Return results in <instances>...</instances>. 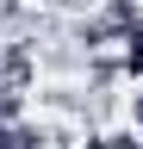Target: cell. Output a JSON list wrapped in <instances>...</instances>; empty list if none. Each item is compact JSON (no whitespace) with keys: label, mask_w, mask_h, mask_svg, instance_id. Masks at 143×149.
Masks as SVG:
<instances>
[{"label":"cell","mask_w":143,"mask_h":149,"mask_svg":"<svg viewBox=\"0 0 143 149\" xmlns=\"http://www.w3.org/2000/svg\"><path fill=\"white\" fill-rule=\"evenodd\" d=\"M131 124H137V130H143V87H137V93H131Z\"/></svg>","instance_id":"obj_2"},{"label":"cell","mask_w":143,"mask_h":149,"mask_svg":"<svg viewBox=\"0 0 143 149\" xmlns=\"http://www.w3.org/2000/svg\"><path fill=\"white\" fill-rule=\"evenodd\" d=\"M0 149H44V124H31V118H6V124H0Z\"/></svg>","instance_id":"obj_1"}]
</instances>
